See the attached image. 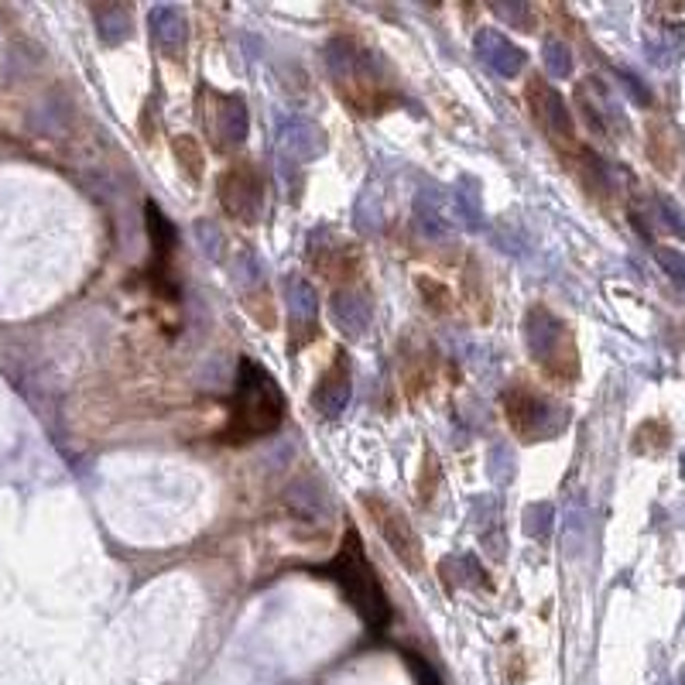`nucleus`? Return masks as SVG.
I'll list each match as a JSON object with an SVG mask.
<instances>
[{"label":"nucleus","instance_id":"nucleus-12","mask_svg":"<svg viewBox=\"0 0 685 685\" xmlns=\"http://www.w3.org/2000/svg\"><path fill=\"white\" fill-rule=\"evenodd\" d=\"M405 658H408V668H411V675L418 679V685H442L439 675H435V668L425 662L422 655H411V651H408Z\"/></svg>","mask_w":685,"mask_h":685},{"label":"nucleus","instance_id":"nucleus-11","mask_svg":"<svg viewBox=\"0 0 685 685\" xmlns=\"http://www.w3.org/2000/svg\"><path fill=\"white\" fill-rule=\"evenodd\" d=\"M172 151H175V158H179V168L185 175H189L192 182H199L203 179V165H206V158H203V148H199V141L192 134H179L172 141Z\"/></svg>","mask_w":685,"mask_h":685},{"label":"nucleus","instance_id":"nucleus-2","mask_svg":"<svg viewBox=\"0 0 685 685\" xmlns=\"http://www.w3.org/2000/svg\"><path fill=\"white\" fill-rule=\"evenodd\" d=\"M316 572L326 579H333V583L340 586L346 603L353 607V614L364 620L370 634H384L394 624L391 596H388V590H384L374 562H370L364 538H360V531L353 525H346L343 542H340V548H336V555L326 562V566H319Z\"/></svg>","mask_w":685,"mask_h":685},{"label":"nucleus","instance_id":"nucleus-3","mask_svg":"<svg viewBox=\"0 0 685 685\" xmlns=\"http://www.w3.org/2000/svg\"><path fill=\"white\" fill-rule=\"evenodd\" d=\"M525 340H528V353L531 360L538 364V370L555 384L576 381L579 374V353L576 343H572L569 326L559 316L545 309V305H535L528 309L525 319Z\"/></svg>","mask_w":685,"mask_h":685},{"label":"nucleus","instance_id":"nucleus-4","mask_svg":"<svg viewBox=\"0 0 685 685\" xmlns=\"http://www.w3.org/2000/svg\"><path fill=\"white\" fill-rule=\"evenodd\" d=\"M360 507L367 511V518L374 521L381 542L391 548L394 559L405 566L411 576H425V548L418 531L411 528V521L401 514V507H394L384 494H360Z\"/></svg>","mask_w":685,"mask_h":685},{"label":"nucleus","instance_id":"nucleus-5","mask_svg":"<svg viewBox=\"0 0 685 685\" xmlns=\"http://www.w3.org/2000/svg\"><path fill=\"white\" fill-rule=\"evenodd\" d=\"M501 405H504L507 429L518 435L521 442L548 439V435H555L562 429V422H566V418L559 415V408L525 381H514L511 388L504 391Z\"/></svg>","mask_w":685,"mask_h":685},{"label":"nucleus","instance_id":"nucleus-1","mask_svg":"<svg viewBox=\"0 0 685 685\" xmlns=\"http://www.w3.org/2000/svg\"><path fill=\"white\" fill-rule=\"evenodd\" d=\"M288 401L281 384L274 381L268 367H261L254 357H240L237 364V384L227 411V429L220 432L223 442L244 446V442L264 439L285 425Z\"/></svg>","mask_w":685,"mask_h":685},{"label":"nucleus","instance_id":"nucleus-7","mask_svg":"<svg viewBox=\"0 0 685 685\" xmlns=\"http://www.w3.org/2000/svg\"><path fill=\"white\" fill-rule=\"evenodd\" d=\"M525 100L531 107V117H535V124L542 127V134L548 141L559 144V148H579L576 131H572V117H569L566 100L559 96V90H552L545 79L535 76L525 90Z\"/></svg>","mask_w":685,"mask_h":685},{"label":"nucleus","instance_id":"nucleus-9","mask_svg":"<svg viewBox=\"0 0 685 685\" xmlns=\"http://www.w3.org/2000/svg\"><path fill=\"white\" fill-rule=\"evenodd\" d=\"M459 302L473 312L477 322H490V292H487V281H483L480 264L473 257L466 261L463 274H459Z\"/></svg>","mask_w":685,"mask_h":685},{"label":"nucleus","instance_id":"nucleus-10","mask_svg":"<svg viewBox=\"0 0 685 685\" xmlns=\"http://www.w3.org/2000/svg\"><path fill=\"white\" fill-rule=\"evenodd\" d=\"M418 292H422L425 305L435 316H449L456 309V292L449 285H442L439 278H432V274H418Z\"/></svg>","mask_w":685,"mask_h":685},{"label":"nucleus","instance_id":"nucleus-8","mask_svg":"<svg viewBox=\"0 0 685 685\" xmlns=\"http://www.w3.org/2000/svg\"><path fill=\"white\" fill-rule=\"evenodd\" d=\"M309 264L319 278L326 281H357L364 274V254L353 240H340L333 247H312L309 251Z\"/></svg>","mask_w":685,"mask_h":685},{"label":"nucleus","instance_id":"nucleus-14","mask_svg":"<svg viewBox=\"0 0 685 685\" xmlns=\"http://www.w3.org/2000/svg\"><path fill=\"white\" fill-rule=\"evenodd\" d=\"M548 55H552L548 62H552V72H555V76H566V72H569V52H566V48L552 45V48H548Z\"/></svg>","mask_w":685,"mask_h":685},{"label":"nucleus","instance_id":"nucleus-6","mask_svg":"<svg viewBox=\"0 0 685 685\" xmlns=\"http://www.w3.org/2000/svg\"><path fill=\"white\" fill-rule=\"evenodd\" d=\"M220 192V206L227 209L233 220L240 223H257L264 213V175L254 161H233L227 172L216 182Z\"/></svg>","mask_w":685,"mask_h":685},{"label":"nucleus","instance_id":"nucleus-13","mask_svg":"<svg viewBox=\"0 0 685 685\" xmlns=\"http://www.w3.org/2000/svg\"><path fill=\"white\" fill-rule=\"evenodd\" d=\"M658 261L665 264L668 274H672L679 285H685V257L682 254H675V251H658Z\"/></svg>","mask_w":685,"mask_h":685}]
</instances>
